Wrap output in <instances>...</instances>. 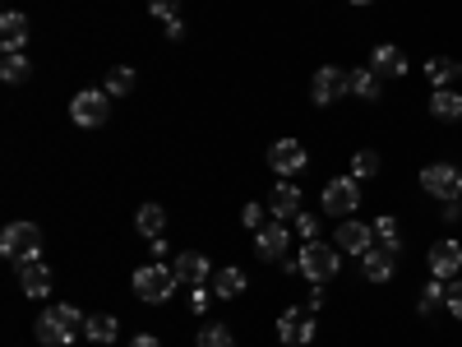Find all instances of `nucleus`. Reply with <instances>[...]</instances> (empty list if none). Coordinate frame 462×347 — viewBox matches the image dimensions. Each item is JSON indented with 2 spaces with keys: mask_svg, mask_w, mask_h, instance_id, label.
<instances>
[{
  "mask_svg": "<svg viewBox=\"0 0 462 347\" xmlns=\"http://www.w3.org/2000/svg\"><path fill=\"white\" fill-rule=\"evenodd\" d=\"M370 70L379 79H402L407 74V56H402V47L384 42V47H374V56H370Z\"/></svg>",
  "mask_w": 462,
  "mask_h": 347,
  "instance_id": "nucleus-15",
  "label": "nucleus"
},
{
  "mask_svg": "<svg viewBox=\"0 0 462 347\" xmlns=\"http://www.w3.org/2000/svg\"><path fill=\"white\" fill-rule=\"evenodd\" d=\"M199 347H236V343H231V329H227V325H204V329H199Z\"/></svg>",
  "mask_w": 462,
  "mask_h": 347,
  "instance_id": "nucleus-30",
  "label": "nucleus"
},
{
  "mask_svg": "<svg viewBox=\"0 0 462 347\" xmlns=\"http://www.w3.org/2000/svg\"><path fill=\"white\" fill-rule=\"evenodd\" d=\"M398 246H370L365 255H361V274L370 278V283H389L393 278V269H398Z\"/></svg>",
  "mask_w": 462,
  "mask_h": 347,
  "instance_id": "nucleus-10",
  "label": "nucleus"
},
{
  "mask_svg": "<svg viewBox=\"0 0 462 347\" xmlns=\"http://www.w3.org/2000/svg\"><path fill=\"white\" fill-rule=\"evenodd\" d=\"M255 250H259V259H282L287 255V223H268V227H259L255 232Z\"/></svg>",
  "mask_w": 462,
  "mask_h": 347,
  "instance_id": "nucleus-14",
  "label": "nucleus"
},
{
  "mask_svg": "<svg viewBox=\"0 0 462 347\" xmlns=\"http://www.w3.org/2000/svg\"><path fill=\"white\" fill-rule=\"evenodd\" d=\"M351 176H379V153L374 148H357V157H351Z\"/></svg>",
  "mask_w": 462,
  "mask_h": 347,
  "instance_id": "nucleus-28",
  "label": "nucleus"
},
{
  "mask_svg": "<svg viewBox=\"0 0 462 347\" xmlns=\"http://www.w3.org/2000/svg\"><path fill=\"white\" fill-rule=\"evenodd\" d=\"M116 334H121V325L112 315H88V329H84L88 343H116Z\"/></svg>",
  "mask_w": 462,
  "mask_h": 347,
  "instance_id": "nucleus-25",
  "label": "nucleus"
},
{
  "mask_svg": "<svg viewBox=\"0 0 462 347\" xmlns=\"http://www.w3.org/2000/svg\"><path fill=\"white\" fill-rule=\"evenodd\" d=\"M167 255H172V246H167V241H162V236H157V241H153V259L162 264V259H167Z\"/></svg>",
  "mask_w": 462,
  "mask_h": 347,
  "instance_id": "nucleus-37",
  "label": "nucleus"
},
{
  "mask_svg": "<svg viewBox=\"0 0 462 347\" xmlns=\"http://www.w3.org/2000/svg\"><path fill=\"white\" fill-rule=\"evenodd\" d=\"M19 287L29 292L33 301L46 297V292H51V269H46L42 259H23V264H19Z\"/></svg>",
  "mask_w": 462,
  "mask_h": 347,
  "instance_id": "nucleus-16",
  "label": "nucleus"
},
{
  "mask_svg": "<svg viewBox=\"0 0 462 347\" xmlns=\"http://www.w3.org/2000/svg\"><path fill=\"white\" fill-rule=\"evenodd\" d=\"M172 274H176V283H185V287H204V283L213 278V264H208L199 250H185V255H176Z\"/></svg>",
  "mask_w": 462,
  "mask_h": 347,
  "instance_id": "nucleus-13",
  "label": "nucleus"
},
{
  "mask_svg": "<svg viewBox=\"0 0 462 347\" xmlns=\"http://www.w3.org/2000/svg\"><path fill=\"white\" fill-rule=\"evenodd\" d=\"M240 292H246V274L240 269H217L213 274V297L231 301V297H240Z\"/></svg>",
  "mask_w": 462,
  "mask_h": 347,
  "instance_id": "nucleus-22",
  "label": "nucleus"
},
{
  "mask_svg": "<svg viewBox=\"0 0 462 347\" xmlns=\"http://www.w3.org/2000/svg\"><path fill=\"white\" fill-rule=\"evenodd\" d=\"M134 227H139V236L157 241V236L167 232V213H162V204H139V213H134Z\"/></svg>",
  "mask_w": 462,
  "mask_h": 347,
  "instance_id": "nucleus-21",
  "label": "nucleus"
},
{
  "mask_svg": "<svg viewBox=\"0 0 462 347\" xmlns=\"http://www.w3.org/2000/svg\"><path fill=\"white\" fill-rule=\"evenodd\" d=\"M0 250H5V259L23 264V259H38L42 250V232L33 223H10L5 232H0Z\"/></svg>",
  "mask_w": 462,
  "mask_h": 347,
  "instance_id": "nucleus-4",
  "label": "nucleus"
},
{
  "mask_svg": "<svg viewBox=\"0 0 462 347\" xmlns=\"http://www.w3.org/2000/svg\"><path fill=\"white\" fill-rule=\"evenodd\" d=\"M130 347H162V343H157V338H153V334H139V338H134V343H130Z\"/></svg>",
  "mask_w": 462,
  "mask_h": 347,
  "instance_id": "nucleus-39",
  "label": "nucleus"
},
{
  "mask_svg": "<svg viewBox=\"0 0 462 347\" xmlns=\"http://www.w3.org/2000/svg\"><path fill=\"white\" fill-rule=\"evenodd\" d=\"M351 5H370V0H351Z\"/></svg>",
  "mask_w": 462,
  "mask_h": 347,
  "instance_id": "nucleus-40",
  "label": "nucleus"
},
{
  "mask_svg": "<svg viewBox=\"0 0 462 347\" xmlns=\"http://www.w3.org/2000/svg\"><path fill=\"white\" fill-rule=\"evenodd\" d=\"M333 246L361 259V255L374 246V227H370V223H357V218H342V223H338V236H333Z\"/></svg>",
  "mask_w": 462,
  "mask_h": 347,
  "instance_id": "nucleus-9",
  "label": "nucleus"
},
{
  "mask_svg": "<svg viewBox=\"0 0 462 347\" xmlns=\"http://www.w3.org/2000/svg\"><path fill=\"white\" fill-rule=\"evenodd\" d=\"M458 74V65L449 56H430L425 61V79H430V89H449V79Z\"/></svg>",
  "mask_w": 462,
  "mask_h": 347,
  "instance_id": "nucleus-26",
  "label": "nucleus"
},
{
  "mask_svg": "<svg viewBox=\"0 0 462 347\" xmlns=\"http://www.w3.org/2000/svg\"><path fill=\"white\" fill-rule=\"evenodd\" d=\"M430 116H434V121H462V93L434 89V93H430Z\"/></svg>",
  "mask_w": 462,
  "mask_h": 347,
  "instance_id": "nucleus-20",
  "label": "nucleus"
},
{
  "mask_svg": "<svg viewBox=\"0 0 462 347\" xmlns=\"http://www.w3.org/2000/svg\"><path fill=\"white\" fill-rule=\"evenodd\" d=\"M347 84H351V93H357L361 102H379V74L374 70H351Z\"/></svg>",
  "mask_w": 462,
  "mask_h": 347,
  "instance_id": "nucleus-24",
  "label": "nucleus"
},
{
  "mask_svg": "<svg viewBox=\"0 0 462 347\" xmlns=\"http://www.w3.org/2000/svg\"><path fill=\"white\" fill-rule=\"evenodd\" d=\"M134 89V70L130 65H116L112 74H106V97H125Z\"/></svg>",
  "mask_w": 462,
  "mask_h": 347,
  "instance_id": "nucleus-27",
  "label": "nucleus"
},
{
  "mask_svg": "<svg viewBox=\"0 0 462 347\" xmlns=\"http://www.w3.org/2000/svg\"><path fill=\"white\" fill-rule=\"evenodd\" d=\"M370 227H374V241H379V246H402V236H398V218H389V213H384V218H374Z\"/></svg>",
  "mask_w": 462,
  "mask_h": 347,
  "instance_id": "nucleus-29",
  "label": "nucleus"
},
{
  "mask_svg": "<svg viewBox=\"0 0 462 347\" xmlns=\"http://www.w3.org/2000/svg\"><path fill=\"white\" fill-rule=\"evenodd\" d=\"M444 306H449V315H453V319H462V283H453V287H449Z\"/></svg>",
  "mask_w": 462,
  "mask_h": 347,
  "instance_id": "nucleus-35",
  "label": "nucleus"
},
{
  "mask_svg": "<svg viewBox=\"0 0 462 347\" xmlns=\"http://www.w3.org/2000/svg\"><path fill=\"white\" fill-rule=\"evenodd\" d=\"M444 297H449V287H444V278H434V283H430V287L421 292V301H416V306H421V315H425V310H434V306H440Z\"/></svg>",
  "mask_w": 462,
  "mask_h": 347,
  "instance_id": "nucleus-31",
  "label": "nucleus"
},
{
  "mask_svg": "<svg viewBox=\"0 0 462 347\" xmlns=\"http://www.w3.org/2000/svg\"><path fill=\"white\" fill-rule=\"evenodd\" d=\"M421 190L449 204V199L462 195V172H458L453 163H430V167L421 172Z\"/></svg>",
  "mask_w": 462,
  "mask_h": 347,
  "instance_id": "nucleus-5",
  "label": "nucleus"
},
{
  "mask_svg": "<svg viewBox=\"0 0 462 347\" xmlns=\"http://www.w3.org/2000/svg\"><path fill=\"white\" fill-rule=\"evenodd\" d=\"M268 213H273L278 223H287V218H296V213H301V190H296V185H278L273 190V199H268Z\"/></svg>",
  "mask_w": 462,
  "mask_h": 347,
  "instance_id": "nucleus-19",
  "label": "nucleus"
},
{
  "mask_svg": "<svg viewBox=\"0 0 462 347\" xmlns=\"http://www.w3.org/2000/svg\"><path fill=\"white\" fill-rule=\"evenodd\" d=\"M444 223H462V195L444 204Z\"/></svg>",
  "mask_w": 462,
  "mask_h": 347,
  "instance_id": "nucleus-36",
  "label": "nucleus"
},
{
  "mask_svg": "<svg viewBox=\"0 0 462 347\" xmlns=\"http://www.w3.org/2000/svg\"><path fill=\"white\" fill-rule=\"evenodd\" d=\"M361 208V185L357 176H333L329 185H323V213H357Z\"/></svg>",
  "mask_w": 462,
  "mask_h": 347,
  "instance_id": "nucleus-7",
  "label": "nucleus"
},
{
  "mask_svg": "<svg viewBox=\"0 0 462 347\" xmlns=\"http://www.w3.org/2000/svg\"><path fill=\"white\" fill-rule=\"evenodd\" d=\"M88 329V315L79 310V306H51V310H42L38 315V343H46V347H65V343H74L79 334Z\"/></svg>",
  "mask_w": 462,
  "mask_h": 347,
  "instance_id": "nucleus-1",
  "label": "nucleus"
},
{
  "mask_svg": "<svg viewBox=\"0 0 462 347\" xmlns=\"http://www.w3.org/2000/svg\"><path fill=\"white\" fill-rule=\"evenodd\" d=\"M167 38H172V42H181V38H185V23H181V19H172V23H167Z\"/></svg>",
  "mask_w": 462,
  "mask_h": 347,
  "instance_id": "nucleus-38",
  "label": "nucleus"
},
{
  "mask_svg": "<svg viewBox=\"0 0 462 347\" xmlns=\"http://www.w3.org/2000/svg\"><path fill=\"white\" fill-rule=\"evenodd\" d=\"M268 167H273L278 176H296L306 167V148L301 140H278L273 148H268Z\"/></svg>",
  "mask_w": 462,
  "mask_h": 347,
  "instance_id": "nucleus-12",
  "label": "nucleus"
},
{
  "mask_svg": "<svg viewBox=\"0 0 462 347\" xmlns=\"http://www.w3.org/2000/svg\"><path fill=\"white\" fill-rule=\"evenodd\" d=\"M134 292H139V301L148 306H162L176 292V274L167 269V264H144V269H134Z\"/></svg>",
  "mask_w": 462,
  "mask_h": 347,
  "instance_id": "nucleus-3",
  "label": "nucleus"
},
{
  "mask_svg": "<svg viewBox=\"0 0 462 347\" xmlns=\"http://www.w3.org/2000/svg\"><path fill=\"white\" fill-rule=\"evenodd\" d=\"M296 232H301L306 241H315V236H319V218H315V213H296Z\"/></svg>",
  "mask_w": 462,
  "mask_h": 347,
  "instance_id": "nucleus-34",
  "label": "nucleus"
},
{
  "mask_svg": "<svg viewBox=\"0 0 462 347\" xmlns=\"http://www.w3.org/2000/svg\"><path fill=\"white\" fill-rule=\"evenodd\" d=\"M70 116H74V125H102L106 116H112V97H106V89H84V93H74V102H70Z\"/></svg>",
  "mask_w": 462,
  "mask_h": 347,
  "instance_id": "nucleus-6",
  "label": "nucleus"
},
{
  "mask_svg": "<svg viewBox=\"0 0 462 347\" xmlns=\"http://www.w3.org/2000/svg\"><path fill=\"white\" fill-rule=\"evenodd\" d=\"M296 264H301V274H306L310 283H329V278H338V269H342V250H338V246H323L319 236H315V241L301 246Z\"/></svg>",
  "mask_w": 462,
  "mask_h": 347,
  "instance_id": "nucleus-2",
  "label": "nucleus"
},
{
  "mask_svg": "<svg viewBox=\"0 0 462 347\" xmlns=\"http://www.w3.org/2000/svg\"><path fill=\"white\" fill-rule=\"evenodd\" d=\"M458 79H462V65H458Z\"/></svg>",
  "mask_w": 462,
  "mask_h": 347,
  "instance_id": "nucleus-41",
  "label": "nucleus"
},
{
  "mask_svg": "<svg viewBox=\"0 0 462 347\" xmlns=\"http://www.w3.org/2000/svg\"><path fill=\"white\" fill-rule=\"evenodd\" d=\"M29 74H33L29 56H23V51H5V65H0V79H5V84H29Z\"/></svg>",
  "mask_w": 462,
  "mask_h": 347,
  "instance_id": "nucleus-23",
  "label": "nucleus"
},
{
  "mask_svg": "<svg viewBox=\"0 0 462 347\" xmlns=\"http://www.w3.org/2000/svg\"><path fill=\"white\" fill-rule=\"evenodd\" d=\"M0 42H5V51H23V47H29V14L10 10L5 19H0Z\"/></svg>",
  "mask_w": 462,
  "mask_h": 347,
  "instance_id": "nucleus-18",
  "label": "nucleus"
},
{
  "mask_svg": "<svg viewBox=\"0 0 462 347\" xmlns=\"http://www.w3.org/2000/svg\"><path fill=\"white\" fill-rule=\"evenodd\" d=\"M278 338H282V347H306V343L315 338V319H310V310H282V319H278Z\"/></svg>",
  "mask_w": 462,
  "mask_h": 347,
  "instance_id": "nucleus-11",
  "label": "nucleus"
},
{
  "mask_svg": "<svg viewBox=\"0 0 462 347\" xmlns=\"http://www.w3.org/2000/svg\"><path fill=\"white\" fill-rule=\"evenodd\" d=\"M148 10H153V19L172 23V19H181V0H148Z\"/></svg>",
  "mask_w": 462,
  "mask_h": 347,
  "instance_id": "nucleus-32",
  "label": "nucleus"
},
{
  "mask_svg": "<svg viewBox=\"0 0 462 347\" xmlns=\"http://www.w3.org/2000/svg\"><path fill=\"white\" fill-rule=\"evenodd\" d=\"M342 93H351L347 74H342L338 65H319V70H315V79H310V97H315L319 106H329V102H338Z\"/></svg>",
  "mask_w": 462,
  "mask_h": 347,
  "instance_id": "nucleus-8",
  "label": "nucleus"
},
{
  "mask_svg": "<svg viewBox=\"0 0 462 347\" xmlns=\"http://www.w3.org/2000/svg\"><path fill=\"white\" fill-rule=\"evenodd\" d=\"M462 269V246L458 241H434V250H430V274L434 278H453Z\"/></svg>",
  "mask_w": 462,
  "mask_h": 347,
  "instance_id": "nucleus-17",
  "label": "nucleus"
},
{
  "mask_svg": "<svg viewBox=\"0 0 462 347\" xmlns=\"http://www.w3.org/2000/svg\"><path fill=\"white\" fill-rule=\"evenodd\" d=\"M264 218H268V208H264V204H246V208H240V223H246L250 232H259V227H268Z\"/></svg>",
  "mask_w": 462,
  "mask_h": 347,
  "instance_id": "nucleus-33",
  "label": "nucleus"
}]
</instances>
